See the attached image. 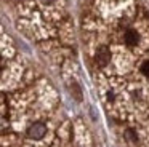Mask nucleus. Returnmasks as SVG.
<instances>
[{
	"mask_svg": "<svg viewBox=\"0 0 149 147\" xmlns=\"http://www.w3.org/2000/svg\"><path fill=\"white\" fill-rule=\"evenodd\" d=\"M43 3H50V2H53V0H42Z\"/></svg>",
	"mask_w": 149,
	"mask_h": 147,
	"instance_id": "423d86ee",
	"label": "nucleus"
},
{
	"mask_svg": "<svg viewBox=\"0 0 149 147\" xmlns=\"http://www.w3.org/2000/svg\"><path fill=\"white\" fill-rule=\"evenodd\" d=\"M45 133H47V128L43 123H34L32 126L27 130V136H29L31 139H40V137H43Z\"/></svg>",
	"mask_w": 149,
	"mask_h": 147,
	"instance_id": "f257e3e1",
	"label": "nucleus"
},
{
	"mask_svg": "<svg viewBox=\"0 0 149 147\" xmlns=\"http://www.w3.org/2000/svg\"><path fill=\"white\" fill-rule=\"evenodd\" d=\"M125 43L130 45V46H133V45L138 43V34H136V31L128 29V31L125 32Z\"/></svg>",
	"mask_w": 149,
	"mask_h": 147,
	"instance_id": "7ed1b4c3",
	"label": "nucleus"
},
{
	"mask_svg": "<svg viewBox=\"0 0 149 147\" xmlns=\"http://www.w3.org/2000/svg\"><path fill=\"white\" fill-rule=\"evenodd\" d=\"M95 59H96V64H98V66L104 67V66H106V64L111 61V53H109V50H107L106 46L100 48V50L96 51V56H95Z\"/></svg>",
	"mask_w": 149,
	"mask_h": 147,
	"instance_id": "f03ea898",
	"label": "nucleus"
},
{
	"mask_svg": "<svg viewBox=\"0 0 149 147\" xmlns=\"http://www.w3.org/2000/svg\"><path fill=\"white\" fill-rule=\"evenodd\" d=\"M141 72L144 74V75H148V77H149V59H148V61H144V62L141 64Z\"/></svg>",
	"mask_w": 149,
	"mask_h": 147,
	"instance_id": "39448f33",
	"label": "nucleus"
},
{
	"mask_svg": "<svg viewBox=\"0 0 149 147\" xmlns=\"http://www.w3.org/2000/svg\"><path fill=\"white\" fill-rule=\"evenodd\" d=\"M69 88H71V94L74 96V98L77 99V101H82V91H80V88H79L77 83L72 82V85L69 86Z\"/></svg>",
	"mask_w": 149,
	"mask_h": 147,
	"instance_id": "20e7f679",
	"label": "nucleus"
}]
</instances>
